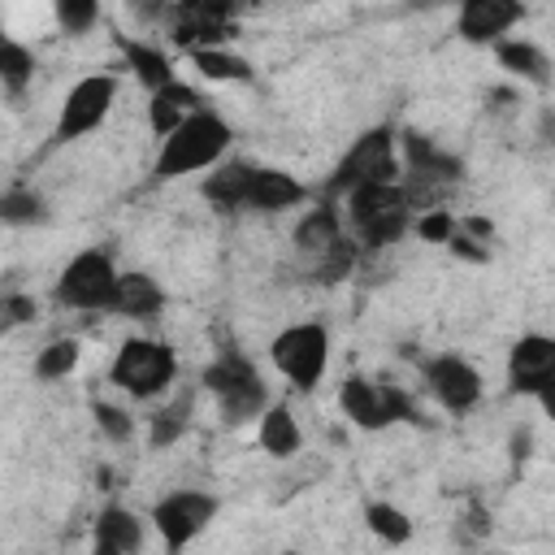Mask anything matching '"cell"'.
Wrapping results in <instances>:
<instances>
[{
	"label": "cell",
	"instance_id": "obj_1",
	"mask_svg": "<svg viewBox=\"0 0 555 555\" xmlns=\"http://www.w3.org/2000/svg\"><path fill=\"white\" fill-rule=\"evenodd\" d=\"M230 143H234L230 121H225L217 108L199 104V108H191V113L160 139L147 182H152V186H165V182H178V178H186V173H204V169H212V165L230 152Z\"/></svg>",
	"mask_w": 555,
	"mask_h": 555
},
{
	"label": "cell",
	"instance_id": "obj_2",
	"mask_svg": "<svg viewBox=\"0 0 555 555\" xmlns=\"http://www.w3.org/2000/svg\"><path fill=\"white\" fill-rule=\"evenodd\" d=\"M291 247H295V260L304 269V278L312 282H347L356 269H360V243L347 234L343 225V212H338V199H321L317 208H308L299 221H295V234H291Z\"/></svg>",
	"mask_w": 555,
	"mask_h": 555
},
{
	"label": "cell",
	"instance_id": "obj_3",
	"mask_svg": "<svg viewBox=\"0 0 555 555\" xmlns=\"http://www.w3.org/2000/svg\"><path fill=\"white\" fill-rule=\"evenodd\" d=\"M343 199H347V208H338V212H343L347 234L360 243V251H386V247H395L412 230L416 199H412V191L399 178L364 182V186L347 191Z\"/></svg>",
	"mask_w": 555,
	"mask_h": 555
},
{
	"label": "cell",
	"instance_id": "obj_4",
	"mask_svg": "<svg viewBox=\"0 0 555 555\" xmlns=\"http://www.w3.org/2000/svg\"><path fill=\"white\" fill-rule=\"evenodd\" d=\"M199 386L217 399V412H221L225 425H247V421H256L269 408V386H264L260 369L243 351H234V347L217 351L204 364Z\"/></svg>",
	"mask_w": 555,
	"mask_h": 555
},
{
	"label": "cell",
	"instance_id": "obj_5",
	"mask_svg": "<svg viewBox=\"0 0 555 555\" xmlns=\"http://www.w3.org/2000/svg\"><path fill=\"white\" fill-rule=\"evenodd\" d=\"M108 382L121 395L147 403V399L165 395L178 382V356H173V347L165 338L130 334V338H121V347H117V356L108 364Z\"/></svg>",
	"mask_w": 555,
	"mask_h": 555
},
{
	"label": "cell",
	"instance_id": "obj_6",
	"mask_svg": "<svg viewBox=\"0 0 555 555\" xmlns=\"http://www.w3.org/2000/svg\"><path fill=\"white\" fill-rule=\"evenodd\" d=\"M117 260L108 247H82L78 256L65 260V269L56 273L52 299L69 312H108L113 291H117Z\"/></svg>",
	"mask_w": 555,
	"mask_h": 555
},
{
	"label": "cell",
	"instance_id": "obj_7",
	"mask_svg": "<svg viewBox=\"0 0 555 555\" xmlns=\"http://www.w3.org/2000/svg\"><path fill=\"white\" fill-rule=\"evenodd\" d=\"M390 178H399L395 130L390 126H369L360 139H351V147L338 156L334 173L325 178V199H343L347 191H356L364 182H390Z\"/></svg>",
	"mask_w": 555,
	"mask_h": 555
},
{
	"label": "cell",
	"instance_id": "obj_8",
	"mask_svg": "<svg viewBox=\"0 0 555 555\" xmlns=\"http://www.w3.org/2000/svg\"><path fill=\"white\" fill-rule=\"evenodd\" d=\"M269 360L295 390H317L330 369V330L321 321H295L273 334Z\"/></svg>",
	"mask_w": 555,
	"mask_h": 555
},
{
	"label": "cell",
	"instance_id": "obj_9",
	"mask_svg": "<svg viewBox=\"0 0 555 555\" xmlns=\"http://www.w3.org/2000/svg\"><path fill=\"white\" fill-rule=\"evenodd\" d=\"M338 408L356 429H390L395 421H416V403L395 386V382H373L364 373L343 377L338 386Z\"/></svg>",
	"mask_w": 555,
	"mask_h": 555
},
{
	"label": "cell",
	"instance_id": "obj_10",
	"mask_svg": "<svg viewBox=\"0 0 555 555\" xmlns=\"http://www.w3.org/2000/svg\"><path fill=\"white\" fill-rule=\"evenodd\" d=\"M117 87H121L117 74H87V78H78L65 91V100H61V113H56V126H52L48 147H65V143H78L82 134L100 130L104 117L117 104Z\"/></svg>",
	"mask_w": 555,
	"mask_h": 555
},
{
	"label": "cell",
	"instance_id": "obj_11",
	"mask_svg": "<svg viewBox=\"0 0 555 555\" xmlns=\"http://www.w3.org/2000/svg\"><path fill=\"white\" fill-rule=\"evenodd\" d=\"M217 494H208V490H169V494H160L156 503H152V529L160 533V542L169 546V551H182V546H191L212 520H217Z\"/></svg>",
	"mask_w": 555,
	"mask_h": 555
},
{
	"label": "cell",
	"instance_id": "obj_12",
	"mask_svg": "<svg viewBox=\"0 0 555 555\" xmlns=\"http://www.w3.org/2000/svg\"><path fill=\"white\" fill-rule=\"evenodd\" d=\"M243 0H169L165 9V26L173 30L178 43L186 48H212V43H225L230 39V26H234V9Z\"/></svg>",
	"mask_w": 555,
	"mask_h": 555
},
{
	"label": "cell",
	"instance_id": "obj_13",
	"mask_svg": "<svg viewBox=\"0 0 555 555\" xmlns=\"http://www.w3.org/2000/svg\"><path fill=\"white\" fill-rule=\"evenodd\" d=\"M421 382H425V390L447 408V412H473L477 403H481V373L464 360V356H455V351H438V356H425L421 364Z\"/></svg>",
	"mask_w": 555,
	"mask_h": 555
},
{
	"label": "cell",
	"instance_id": "obj_14",
	"mask_svg": "<svg viewBox=\"0 0 555 555\" xmlns=\"http://www.w3.org/2000/svg\"><path fill=\"white\" fill-rule=\"evenodd\" d=\"M551 382H555V338L520 334L507 351V390L538 395L542 403H551Z\"/></svg>",
	"mask_w": 555,
	"mask_h": 555
},
{
	"label": "cell",
	"instance_id": "obj_15",
	"mask_svg": "<svg viewBox=\"0 0 555 555\" xmlns=\"http://www.w3.org/2000/svg\"><path fill=\"white\" fill-rule=\"evenodd\" d=\"M525 17V0H460L455 30L464 43H494Z\"/></svg>",
	"mask_w": 555,
	"mask_h": 555
},
{
	"label": "cell",
	"instance_id": "obj_16",
	"mask_svg": "<svg viewBox=\"0 0 555 555\" xmlns=\"http://www.w3.org/2000/svg\"><path fill=\"white\" fill-rule=\"evenodd\" d=\"M304 199H312V191L295 173L273 169V165H251L247 186H243V208H251V212H286V208H295Z\"/></svg>",
	"mask_w": 555,
	"mask_h": 555
},
{
	"label": "cell",
	"instance_id": "obj_17",
	"mask_svg": "<svg viewBox=\"0 0 555 555\" xmlns=\"http://www.w3.org/2000/svg\"><path fill=\"white\" fill-rule=\"evenodd\" d=\"M108 312L126 317V321H156L165 312V286L152 273H117Z\"/></svg>",
	"mask_w": 555,
	"mask_h": 555
},
{
	"label": "cell",
	"instance_id": "obj_18",
	"mask_svg": "<svg viewBox=\"0 0 555 555\" xmlns=\"http://www.w3.org/2000/svg\"><path fill=\"white\" fill-rule=\"evenodd\" d=\"M91 546L100 555H130L143 546V520L121 503H104L91 529Z\"/></svg>",
	"mask_w": 555,
	"mask_h": 555
},
{
	"label": "cell",
	"instance_id": "obj_19",
	"mask_svg": "<svg viewBox=\"0 0 555 555\" xmlns=\"http://www.w3.org/2000/svg\"><path fill=\"white\" fill-rule=\"evenodd\" d=\"M199 104H204L199 91H195L191 82H182V78H173V82L147 91V126H152V134L165 139V134H169L191 108H199Z\"/></svg>",
	"mask_w": 555,
	"mask_h": 555
},
{
	"label": "cell",
	"instance_id": "obj_20",
	"mask_svg": "<svg viewBox=\"0 0 555 555\" xmlns=\"http://www.w3.org/2000/svg\"><path fill=\"white\" fill-rule=\"evenodd\" d=\"M256 442H260L264 455H273V460H291V455L304 447V434H299L295 412H291L286 403H273V399H269V408L256 416Z\"/></svg>",
	"mask_w": 555,
	"mask_h": 555
},
{
	"label": "cell",
	"instance_id": "obj_21",
	"mask_svg": "<svg viewBox=\"0 0 555 555\" xmlns=\"http://www.w3.org/2000/svg\"><path fill=\"white\" fill-rule=\"evenodd\" d=\"M494 56H499V65H503L507 74H516V78H525V82H533V87H546V82H551V61H546V52H542L538 43L520 39V35L494 39Z\"/></svg>",
	"mask_w": 555,
	"mask_h": 555
},
{
	"label": "cell",
	"instance_id": "obj_22",
	"mask_svg": "<svg viewBox=\"0 0 555 555\" xmlns=\"http://www.w3.org/2000/svg\"><path fill=\"white\" fill-rule=\"evenodd\" d=\"M403 152H408V169H412V182L429 186V182H455L460 178V160L451 152H438L429 139L421 134H403Z\"/></svg>",
	"mask_w": 555,
	"mask_h": 555
},
{
	"label": "cell",
	"instance_id": "obj_23",
	"mask_svg": "<svg viewBox=\"0 0 555 555\" xmlns=\"http://www.w3.org/2000/svg\"><path fill=\"white\" fill-rule=\"evenodd\" d=\"M251 165H256V160H225V156H221V160L208 169V178L199 182V195H204L212 208H225V212L243 208V186H247Z\"/></svg>",
	"mask_w": 555,
	"mask_h": 555
},
{
	"label": "cell",
	"instance_id": "obj_24",
	"mask_svg": "<svg viewBox=\"0 0 555 555\" xmlns=\"http://www.w3.org/2000/svg\"><path fill=\"white\" fill-rule=\"evenodd\" d=\"M121 56H126V69H130L147 91H156V87H165V82L178 78V74H173V61H169L160 48H152V43L121 39Z\"/></svg>",
	"mask_w": 555,
	"mask_h": 555
},
{
	"label": "cell",
	"instance_id": "obj_25",
	"mask_svg": "<svg viewBox=\"0 0 555 555\" xmlns=\"http://www.w3.org/2000/svg\"><path fill=\"white\" fill-rule=\"evenodd\" d=\"M186 52H191V65L204 78H212V82H251V65L243 56L225 52L221 43H212V48H186Z\"/></svg>",
	"mask_w": 555,
	"mask_h": 555
},
{
	"label": "cell",
	"instance_id": "obj_26",
	"mask_svg": "<svg viewBox=\"0 0 555 555\" xmlns=\"http://www.w3.org/2000/svg\"><path fill=\"white\" fill-rule=\"evenodd\" d=\"M191 412H195V395L182 390L173 403H165V408L147 421V442H152V447H169V442H178V438L186 434V425H191Z\"/></svg>",
	"mask_w": 555,
	"mask_h": 555
},
{
	"label": "cell",
	"instance_id": "obj_27",
	"mask_svg": "<svg viewBox=\"0 0 555 555\" xmlns=\"http://www.w3.org/2000/svg\"><path fill=\"white\" fill-rule=\"evenodd\" d=\"M0 221L4 225H39L48 221V199L35 186H9L0 195Z\"/></svg>",
	"mask_w": 555,
	"mask_h": 555
},
{
	"label": "cell",
	"instance_id": "obj_28",
	"mask_svg": "<svg viewBox=\"0 0 555 555\" xmlns=\"http://www.w3.org/2000/svg\"><path fill=\"white\" fill-rule=\"evenodd\" d=\"M78 360H82L78 338H52L35 356V382H61V377H69L78 369Z\"/></svg>",
	"mask_w": 555,
	"mask_h": 555
},
{
	"label": "cell",
	"instance_id": "obj_29",
	"mask_svg": "<svg viewBox=\"0 0 555 555\" xmlns=\"http://www.w3.org/2000/svg\"><path fill=\"white\" fill-rule=\"evenodd\" d=\"M364 525H369L386 546H403V542L412 538V520H408V512L395 507V503H386V499H373V503L364 507Z\"/></svg>",
	"mask_w": 555,
	"mask_h": 555
},
{
	"label": "cell",
	"instance_id": "obj_30",
	"mask_svg": "<svg viewBox=\"0 0 555 555\" xmlns=\"http://www.w3.org/2000/svg\"><path fill=\"white\" fill-rule=\"evenodd\" d=\"M30 78H35V52L22 43V39H0V82L17 95V91H26L30 87Z\"/></svg>",
	"mask_w": 555,
	"mask_h": 555
},
{
	"label": "cell",
	"instance_id": "obj_31",
	"mask_svg": "<svg viewBox=\"0 0 555 555\" xmlns=\"http://www.w3.org/2000/svg\"><path fill=\"white\" fill-rule=\"evenodd\" d=\"M52 22L61 35L82 39L100 26V0H52Z\"/></svg>",
	"mask_w": 555,
	"mask_h": 555
},
{
	"label": "cell",
	"instance_id": "obj_32",
	"mask_svg": "<svg viewBox=\"0 0 555 555\" xmlns=\"http://www.w3.org/2000/svg\"><path fill=\"white\" fill-rule=\"evenodd\" d=\"M91 421H95V429L104 434V442H130L134 438V416L126 412V408H117V403H104V399H95L91 403Z\"/></svg>",
	"mask_w": 555,
	"mask_h": 555
},
{
	"label": "cell",
	"instance_id": "obj_33",
	"mask_svg": "<svg viewBox=\"0 0 555 555\" xmlns=\"http://www.w3.org/2000/svg\"><path fill=\"white\" fill-rule=\"evenodd\" d=\"M455 217H451V208H425V212H416L412 217V230H416V238H425V243H447L451 234H455Z\"/></svg>",
	"mask_w": 555,
	"mask_h": 555
},
{
	"label": "cell",
	"instance_id": "obj_34",
	"mask_svg": "<svg viewBox=\"0 0 555 555\" xmlns=\"http://www.w3.org/2000/svg\"><path fill=\"white\" fill-rule=\"evenodd\" d=\"M35 312H39V304L26 299V295L4 299V325H26V321H35Z\"/></svg>",
	"mask_w": 555,
	"mask_h": 555
},
{
	"label": "cell",
	"instance_id": "obj_35",
	"mask_svg": "<svg viewBox=\"0 0 555 555\" xmlns=\"http://www.w3.org/2000/svg\"><path fill=\"white\" fill-rule=\"evenodd\" d=\"M165 9H169V0H130V13H134L139 22H160Z\"/></svg>",
	"mask_w": 555,
	"mask_h": 555
},
{
	"label": "cell",
	"instance_id": "obj_36",
	"mask_svg": "<svg viewBox=\"0 0 555 555\" xmlns=\"http://www.w3.org/2000/svg\"><path fill=\"white\" fill-rule=\"evenodd\" d=\"M0 39H4V26H0Z\"/></svg>",
	"mask_w": 555,
	"mask_h": 555
}]
</instances>
